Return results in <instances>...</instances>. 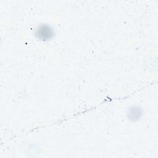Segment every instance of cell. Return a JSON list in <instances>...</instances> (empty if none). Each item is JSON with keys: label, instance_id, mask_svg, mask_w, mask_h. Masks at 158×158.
<instances>
[{"label": "cell", "instance_id": "obj_1", "mask_svg": "<svg viewBox=\"0 0 158 158\" xmlns=\"http://www.w3.org/2000/svg\"><path fill=\"white\" fill-rule=\"evenodd\" d=\"M36 34L39 39L48 40L52 37L53 31L49 26L47 25H42L37 29Z\"/></svg>", "mask_w": 158, "mask_h": 158}]
</instances>
